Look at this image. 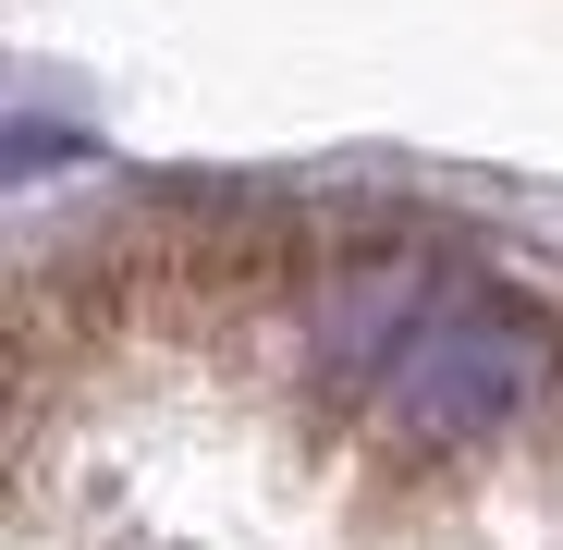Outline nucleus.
<instances>
[{
	"label": "nucleus",
	"mask_w": 563,
	"mask_h": 550,
	"mask_svg": "<svg viewBox=\"0 0 563 550\" xmlns=\"http://www.w3.org/2000/svg\"><path fill=\"white\" fill-rule=\"evenodd\" d=\"M429 269H393V257H367V269H343V282L319 294V330H307V355H319V380H343V392H367L393 367V343L429 318Z\"/></svg>",
	"instance_id": "obj_2"
},
{
	"label": "nucleus",
	"mask_w": 563,
	"mask_h": 550,
	"mask_svg": "<svg viewBox=\"0 0 563 550\" xmlns=\"http://www.w3.org/2000/svg\"><path fill=\"white\" fill-rule=\"evenodd\" d=\"M563 380V330L503 306V294H429V318L393 343V367L367 380L355 404L405 428V440H478L503 416H527Z\"/></svg>",
	"instance_id": "obj_1"
}]
</instances>
